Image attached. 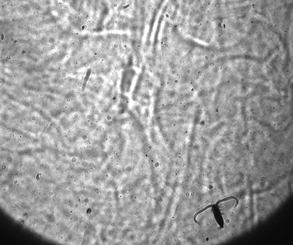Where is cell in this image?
<instances>
[{
    "instance_id": "1",
    "label": "cell",
    "mask_w": 293,
    "mask_h": 245,
    "mask_svg": "<svg viewBox=\"0 0 293 245\" xmlns=\"http://www.w3.org/2000/svg\"><path fill=\"white\" fill-rule=\"evenodd\" d=\"M210 206L207 207L198 212L194 217L196 222L202 225L207 223L213 219V216Z\"/></svg>"
},
{
    "instance_id": "2",
    "label": "cell",
    "mask_w": 293,
    "mask_h": 245,
    "mask_svg": "<svg viewBox=\"0 0 293 245\" xmlns=\"http://www.w3.org/2000/svg\"><path fill=\"white\" fill-rule=\"evenodd\" d=\"M236 199L234 197H229L219 201L217 206L221 212L225 214L231 208L229 204Z\"/></svg>"
}]
</instances>
